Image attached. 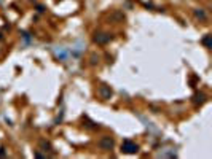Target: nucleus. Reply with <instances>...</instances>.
I'll list each match as a JSON object with an SVG mask.
<instances>
[{
	"label": "nucleus",
	"mask_w": 212,
	"mask_h": 159,
	"mask_svg": "<svg viewBox=\"0 0 212 159\" xmlns=\"http://www.w3.org/2000/svg\"><path fill=\"white\" fill-rule=\"evenodd\" d=\"M193 102H195L196 105H201V103H204L206 102V95L202 94V92H199V94H195V97H193Z\"/></svg>",
	"instance_id": "4"
},
{
	"label": "nucleus",
	"mask_w": 212,
	"mask_h": 159,
	"mask_svg": "<svg viewBox=\"0 0 212 159\" xmlns=\"http://www.w3.org/2000/svg\"><path fill=\"white\" fill-rule=\"evenodd\" d=\"M3 149H5V148H0V156H3V154H5V151H3Z\"/></svg>",
	"instance_id": "5"
},
{
	"label": "nucleus",
	"mask_w": 212,
	"mask_h": 159,
	"mask_svg": "<svg viewBox=\"0 0 212 159\" xmlns=\"http://www.w3.org/2000/svg\"><path fill=\"white\" fill-rule=\"evenodd\" d=\"M97 145H99V148L109 151V149L113 148V138H112V137H109V135H105V137H102V138L97 142Z\"/></svg>",
	"instance_id": "1"
},
{
	"label": "nucleus",
	"mask_w": 212,
	"mask_h": 159,
	"mask_svg": "<svg viewBox=\"0 0 212 159\" xmlns=\"http://www.w3.org/2000/svg\"><path fill=\"white\" fill-rule=\"evenodd\" d=\"M99 95L102 99H110V95H112V89H110L109 86H105V84L100 86L99 88Z\"/></svg>",
	"instance_id": "3"
},
{
	"label": "nucleus",
	"mask_w": 212,
	"mask_h": 159,
	"mask_svg": "<svg viewBox=\"0 0 212 159\" xmlns=\"http://www.w3.org/2000/svg\"><path fill=\"white\" fill-rule=\"evenodd\" d=\"M137 149H139V146L134 142H131V140H125L121 145V151H125V153H137Z\"/></svg>",
	"instance_id": "2"
}]
</instances>
